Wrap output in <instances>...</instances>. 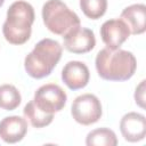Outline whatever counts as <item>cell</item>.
I'll list each match as a JSON object with an SVG mask.
<instances>
[{
    "label": "cell",
    "mask_w": 146,
    "mask_h": 146,
    "mask_svg": "<svg viewBox=\"0 0 146 146\" xmlns=\"http://www.w3.org/2000/svg\"><path fill=\"white\" fill-rule=\"evenodd\" d=\"M95 65L98 75L107 81H127L137 68L136 57L131 51L123 49L104 48L98 51Z\"/></svg>",
    "instance_id": "1"
},
{
    "label": "cell",
    "mask_w": 146,
    "mask_h": 146,
    "mask_svg": "<svg viewBox=\"0 0 146 146\" xmlns=\"http://www.w3.org/2000/svg\"><path fill=\"white\" fill-rule=\"evenodd\" d=\"M34 18L32 5L23 0L13 2L7 10V17L2 25L5 39L11 44H24L31 36Z\"/></svg>",
    "instance_id": "2"
},
{
    "label": "cell",
    "mask_w": 146,
    "mask_h": 146,
    "mask_svg": "<svg viewBox=\"0 0 146 146\" xmlns=\"http://www.w3.org/2000/svg\"><path fill=\"white\" fill-rule=\"evenodd\" d=\"M62 52L63 47L58 41L49 38L40 40L24 59L26 73L33 79H43L50 75L60 60Z\"/></svg>",
    "instance_id": "3"
},
{
    "label": "cell",
    "mask_w": 146,
    "mask_h": 146,
    "mask_svg": "<svg viewBox=\"0 0 146 146\" xmlns=\"http://www.w3.org/2000/svg\"><path fill=\"white\" fill-rule=\"evenodd\" d=\"M42 19L51 33L62 36L80 26L79 16L60 0H48L44 2L42 6Z\"/></svg>",
    "instance_id": "4"
},
{
    "label": "cell",
    "mask_w": 146,
    "mask_h": 146,
    "mask_svg": "<svg viewBox=\"0 0 146 146\" xmlns=\"http://www.w3.org/2000/svg\"><path fill=\"white\" fill-rule=\"evenodd\" d=\"M71 114L73 119L82 125L94 124L103 114L100 100L92 94L80 95L72 103Z\"/></svg>",
    "instance_id": "5"
},
{
    "label": "cell",
    "mask_w": 146,
    "mask_h": 146,
    "mask_svg": "<svg viewBox=\"0 0 146 146\" xmlns=\"http://www.w3.org/2000/svg\"><path fill=\"white\" fill-rule=\"evenodd\" d=\"M33 100L41 111L55 114L65 107L67 95L60 86L55 83H47L36 89Z\"/></svg>",
    "instance_id": "6"
},
{
    "label": "cell",
    "mask_w": 146,
    "mask_h": 146,
    "mask_svg": "<svg viewBox=\"0 0 146 146\" xmlns=\"http://www.w3.org/2000/svg\"><path fill=\"white\" fill-rule=\"evenodd\" d=\"M64 48L73 54H86L91 51L96 46L95 33L87 29L78 26L66 33L64 36Z\"/></svg>",
    "instance_id": "7"
},
{
    "label": "cell",
    "mask_w": 146,
    "mask_h": 146,
    "mask_svg": "<svg viewBox=\"0 0 146 146\" xmlns=\"http://www.w3.org/2000/svg\"><path fill=\"white\" fill-rule=\"evenodd\" d=\"M130 35V30L128 25L120 18L108 19L100 26V36L106 48L117 49L122 46L124 41L128 40Z\"/></svg>",
    "instance_id": "8"
},
{
    "label": "cell",
    "mask_w": 146,
    "mask_h": 146,
    "mask_svg": "<svg viewBox=\"0 0 146 146\" xmlns=\"http://www.w3.org/2000/svg\"><path fill=\"white\" fill-rule=\"evenodd\" d=\"M120 131L123 138L130 143H137L146 136V119L143 114L129 112L120 121Z\"/></svg>",
    "instance_id": "9"
},
{
    "label": "cell",
    "mask_w": 146,
    "mask_h": 146,
    "mask_svg": "<svg viewBox=\"0 0 146 146\" xmlns=\"http://www.w3.org/2000/svg\"><path fill=\"white\" fill-rule=\"evenodd\" d=\"M90 79L88 66L79 60H71L62 70V80L71 90L84 88Z\"/></svg>",
    "instance_id": "10"
},
{
    "label": "cell",
    "mask_w": 146,
    "mask_h": 146,
    "mask_svg": "<svg viewBox=\"0 0 146 146\" xmlns=\"http://www.w3.org/2000/svg\"><path fill=\"white\" fill-rule=\"evenodd\" d=\"M26 132L27 121L22 116H6L0 121V138L7 144L21 141L25 137Z\"/></svg>",
    "instance_id": "11"
},
{
    "label": "cell",
    "mask_w": 146,
    "mask_h": 146,
    "mask_svg": "<svg viewBox=\"0 0 146 146\" xmlns=\"http://www.w3.org/2000/svg\"><path fill=\"white\" fill-rule=\"evenodd\" d=\"M121 19L128 25L130 34L138 35L146 30V6L135 3L125 7L121 13Z\"/></svg>",
    "instance_id": "12"
},
{
    "label": "cell",
    "mask_w": 146,
    "mask_h": 146,
    "mask_svg": "<svg viewBox=\"0 0 146 146\" xmlns=\"http://www.w3.org/2000/svg\"><path fill=\"white\" fill-rule=\"evenodd\" d=\"M23 114H24V117L26 120H29L31 125L34 128H44V127L49 125L54 119V114L46 113V112L41 111L35 105L33 99L25 105V107L23 110Z\"/></svg>",
    "instance_id": "13"
},
{
    "label": "cell",
    "mask_w": 146,
    "mask_h": 146,
    "mask_svg": "<svg viewBox=\"0 0 146 146\" xmlns=\"http://www.w3.org/2000/svg\"><path fill=\"white\" fill-rule=\"evenodd\" d=\"M86 145L88 146H115L117 145V138L113 130L108 128H98L90 131L86 138Z\"/></svg>",
    "instance_id": "14"
},
{
    "label": "cell",
    "mask_w": 146,
    "mask_h": 146,
    "mask_svg": "<svg viewBox=\"0 0 146 146\" xmlns=\"http://www.w3.org/2000/svg\"><path fill=\"white\" fill-rule=\"evenodd\" d=\"M22 102L18 89L13 84L0 86V108L5 111L16 110Z\"/></svg>",
    "instance_id": "15"
},
{
    "label": "cell",
    "mask_w": 146,
    "mask_h": 146,
    "mask_svg": "<svg viewBox=\"0 0 146 146\" xmlns=\"http://www.w3.org/2000/svg\"><path fill=\"white\" fill-rule=\"evenodd\" d=\"M82 13L90 19H98L105 15L107 0H80Z\"/></svg>",
    "instance_id": "16"
},
{
    "label": "cell",
    "mask_w": 146,
    "mask_h": 146,
    "mask_svg": "<svg viewBox=\"0 0 146 146\" xmlns=\"http://www.w3.org/2000/svg\"><path fill=\"white\" fill-rule=\"evenodd\" d=\"M145 80H143L139 86L136 88V91H135V100H136V104L138 106H140L141 108L145 107Z\"/></svg>",
    "instance_id": "17"
},
{
    "label": "cell",
    "mask_w": 146,
    "mask_h": 146,
    "mask_svg": "<svg viewBox=\"0 0 146 146\" xmlns=\"http://www.w3.org/2000/svg\"><path fill=\"white\" fill-rule=\"evenodd\" d=\"M5 3V0H0V8L2 7V5Z\"/></svg>",
    "instance_id": "18"
}]
</instances>
